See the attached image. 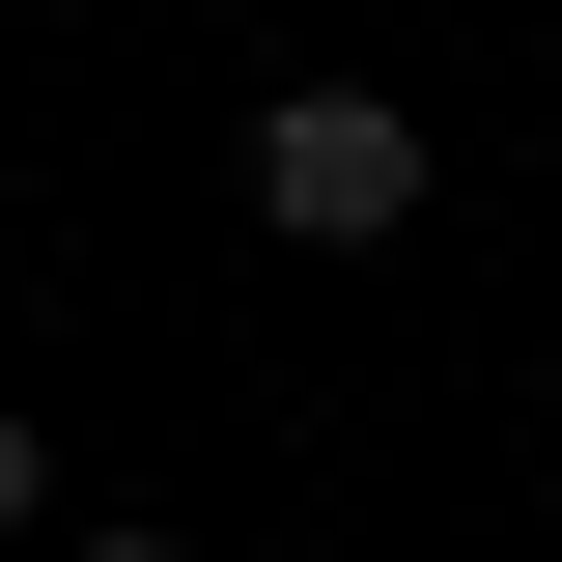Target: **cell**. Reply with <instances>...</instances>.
Segmentation results:
<instances>
[{
	"label": "cell",
	"mask_w": 562,
	"mask_h": 562,
	"mask_svg": "<svg viewBox=\"0 0 562 562\" xmlns=\"http://www.w3.org/2000/svg\"><path fill=\"white\" fill-rule=\"evenodd\" d=\"M29 535H57V422H0V562H29Z\"/></svg>",
	"instance_id": "obj_2"
},
{
	"label": "cell",
	"mask_w": 562,
	"mask_h": 562,
	"mask_svg": "<svg viewBox=\"0 0 562 562\" xmlns=\"http://www.w3.org/2000/svg\"><path fill=\"white\" fill-rule=\"evenodd\" d=\"M85 562H198V535H169V506H85Z\"/></svg>",
	"instance_id": "obj_3"
},
{
	"label": "cell",
	"mask_w": 562,
	"mask_h": 562,
	"mask_svg": "<svg viewBox=\"0 0 562 562\" xmlns=\"http://www.w3.org/2000/svg\"><path fill=\"white\" fill-rule=\"evenodd\" d=\"M254 225H281V254H394V225H422V113H394V85H281V113H254Z\"/></svg>",
	"instance_id": "obj_1"
}]
</instances>
